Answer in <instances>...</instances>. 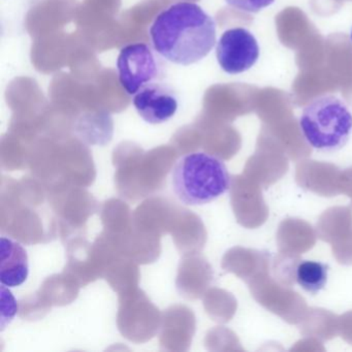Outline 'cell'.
I'll return each mask as SVG.
<instances>
[{"label":"cell","instance_id":"cell-1","mask_svg":"<svg viewBox=\"0 0 352 352\" xmlns=\"http://www.w3.org/2000/svg\"><path fill=\"white\" fill-rule=\"evenodd\" d=\"M149 34L160 56L183 67L203 60L217 43L215 20L192 1H178L158 14Z\"/></svg>","mask_w":352,"mask_h":352},{"label":"cell","instance_id":"cell-2","mask_svg":"<svg viewBox=\"0 0 352 352\" xmlns=\"http://www.w3.org/2000/svg\"><path fill=\"white\" fill-rule=\"evenodd\" d=\"M230 184L226 164L205 152L182 156L172 170L173 190L187 206L207 205L228 192Z\"/></svg>","mask_w":352,"mask_h":352},{"label":"cell","instance_id":"cell-3","mask_svg":"<svg viewBox=\"0 0 352 352\" xmlns=\"http://www.w3.org/2000/svg\"><path fill=\"white\" fill-rule=\"evenodd\" d=\"M300 127L311 147L327 153L337 152L351 137L352 113L341 98L325 94L305 107Z\"/></svg>","mask_w":352,"mask_h":352},{"label":"cell","instance_id":"cell-4","mask_svg":"<svg viewBox=\"0 0 352 352\" xmlns=\"http://www.w3.org/2000/svg\"><path fill=\"white\" fill-rule=\"evenodd\" d=\"M156 51L143 43L123 47L117 58V71L121 87L129 96H135L148 84L154 83L162 75V67Z\"/></svg>","mask_w":352,"mask_h":352},{"label":"cell","instance_id":"cell-5","mask_svg":"<svg viewBox=\"0 0 352 352\" xmlns=\"http://www.w3.org/2000/svg\"><path fill=\"white\" fill-rule=\"evenodd\" d=\"M261 54L258 42L246 28L226 30L216 46V58L222 71L239 75L254 67Z\"/></svg>","mask_w":352,"mask_h":352},{"label":"cell","instance_id":"cell-6","mask_svg":"<svg viewBox=\"0 0 352 352\" xmlns=\"http://www.w3.org/2000/svg\"><path fill=\"white\" fill-rule=\"evenodd\" d=\"M133 107L139 116L149 124L168 122L178 111V98L166 84H148L133 96Z\"/></svg>","mask_w":352,"mask_h":352},{"label":"cell","instance_id":"cell-7","mask_svg":"<svg viewBox=\"0 0 352 352\" xmlns=\"http://www.w3.org/2000/svg\"><path fill=\"white\" fill-rule=\"evenodd\" d=\"M30 261L28 251L8 236L0 239V282L8 287H18L28 280Z\"/></svg>","mask_w":352,"mask_h":352},{"label":"cell","instance_id":"cell-8","mask_svg":"<svg viewBox=\"0 0 352 352\" xmlns=\"http://www.w3.org/2000/svg\"><path fill=\"white\" fill-rule=\"evenodd\" d=\"M329 265L320 261H302L296 267V281L305 292L317 294L324 288Z\"/></svg>","mask_w":352,"mask_h":352},{"label":"cell","instance_id":"cell-9","mask_svg":"<svg viewBox=\"0 0 352 352\" xmlns=\"http://www.w3.org/2000/svg\"><path fill=\"white\" fill-rule=\"evenodd\" d=\"M10 287L1 284L0 294H1V315H0V331H5L6 327L13 321L14 317L18 312V302L15 296L12 294Z\"/></svg>","mask_w":352,"mask_h":352},{"label":"cell","instance_id":"cell-10","mask_svg":"<svg viewBox=\"0 0 352 352\" xmlns=\"http://www.w3.org/2000/svg\"><path fill=\"white\" fill-rule=\"evenodd\" d=\"M232 9L248 14H257L275 3V0H226Z\"/></svg>","mask_w":352,"mask_h":352},{"label":"cell","instance_id":"cell-11","mask_svg":"<svg viewBox=\"0 0 352 352\" xmlns=\"http://www.w3.org/2000/svg\"><path fill=\"white\" fill-rule=\"evenodd\" d=\"M350 40H351V42H352V30H351V32H350Z\"/></svg>","mask_w":352,"mask_h":352}]
</instances>
